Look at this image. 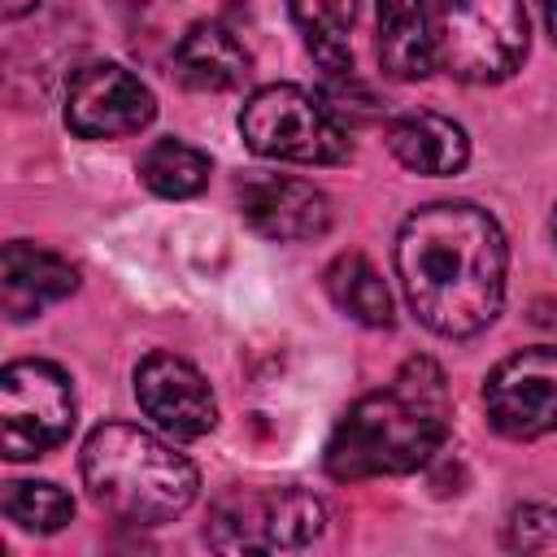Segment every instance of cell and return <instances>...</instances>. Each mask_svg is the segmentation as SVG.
Here are the masks:
<instances>
[{"label": "cell", "mask_w": 557, "mask_h": 557, "mask_svg": "<svg viewBox=\"0 0 557 557\" xmlns=\"http://www.w3.org/2000/svg\"><path fill=\"white\" fill-rule=\"evenodd\" d=\"M500 222L470 200L418 205L396 231V278L418 322L444 339L487 331L505 300Z\"/></svg>", "instance_id": "cell-1"}, {"label": "cell", "mask_w": 557, "mask_h": 557, "mask_svg": "<svg viewBox=\"0 0 557 557\" xmlns=\"http://www.w3.org/2000/svg\"><path fill=\"white\" fill-rule=\"evenodd\" d=\"M448 435V383L431 357H409L396 379L335 422L326 440V474L339 483L409 474Z\"/></svg>", "instance_id": "cell-2"}, {"label": "cell", "mask_w": 557, "mask_h": 557, "mask_svg": "<svg viewBox=\"0 0 557 557\" xmlns=\"http://www.w3.org/2000/svg\"><path fill=\"white\" fill-rule=\"evenodd\" d=\"M78 470L91 500L104 513L135 527H157L178 518L200 487L196 466L170 440L131 422L96 426L83 444Z\"/></svg>", "instance_id": "cell-3"}, {"label": "cell", "mask_w": 557, "mask_h": 557, "mask_svg": "<svg viewBox=\"0 0 557 557\" xmlns=\"http://www.w3.org/2000/svg\"><path fill=\"white\" fill-rule=\"evenodd\" d=\"M435 65L457 83H505L527 57L522 0H426Z\"/></svg>", "instance_id": "cell-4"}, {"label": "cell", "mask_w": 557, "mask_h": 557, "mask_svg": "<svg viewBox=\"0 0 557 557\" xmlns=\"http://www.w3.org/2000/svg\"><path fill=\"white\" fill-rule=\"evenodd\" d=\"M239 135L265 161L331 165L348 157V131L339 113L296 83L257 87L239 109Z\"/></svg>", "instance_id": "cell-5"}, {"label": "cell", "mask_w": 557, "mask_h": 557, "mask_svg": "<svg viewBox=\"0 0 557 557\" xmlns=\"http://www.w3.org/2000/svg\"><path fill=\"white\" fill-rule=\"evenodd\" d=\"M326 505L305 487H231L213 500L205 544L218 553H292L322 535Z\"/></svg>", "instance_id": "cell-6"}, {"label": "cell", "mask_w": 557, "mask_h": 557, "mask_svg": "<svg viewBox=\"0 0 557 557\" xmlns=\"http://www.w3.org/2000/svg\"><path fill=\"white\" fill-rule=\"evenodd\" d=\"M74 387L52 361H13L0 374V448L9 461H30L70 440Z\"/></svg>", "instance_id": "cell-7"}, {"label": "cell", "mask_w": 557, "mask_h": 557, "mask_svg": "<svg viewBox=\"0 0 557 557\" xmlns=\"http://www.w3.org/2000/svg\"><path fill=\"white\" fill-rule=\"evenodd\" d=\"M487 422L509 440L557 431V344L509 352L483 383Z\"/></svg>", "instance_id": "cell-8"}, {"label": "cell", "mask_w": 557, "mask_h": 557, "mask_svg": "<svg viewBox=\"0 0 557 557\" xmlns=\"http://www.w3.org/2000/svg\"><path fill=\"white\" fill-rule=\"evenodd\" d=\"M157 117L152 87L113 61H91L74 70L65 87V126L83 139H122L139 135Z\"/></svg>", "instance_id": "cell-9"}, {"label": "cell", "mask_w": 557, "mask_h": 557, "mask_svg": "<svg viewBox=\"0 0 557 557\" xmlns=\"http://www.w3.org/2000/svg\"><path fill=\"white\" fill-rule=\"evenodd\" d=\"M135 400L174 440H200L218 426L213 387L191 361L174 352H148L135 366Z\"/></svg>", "instance_id": "cell-10"}, {"label": "cell", "mask_w": 557, "mask_h": 557, "mask_svg": "<svg viewBox=\"0 0 557 557\" xmlns=\"http://www.w3.org/2000/svg\"><path fill=\"white\" fill-rule=\"evenodd\" d=\"M239 196V218L278 244H300V239H318L331 226V200L305 183V178H287V174H248L235 187Z\"/></svg>", "instance_id": "cell-11"}, {"label": "cell", "mask_w": 557, "mask_h": 557, "mask_svg": "<svg viewBox=\"0 0 557 557\" xmlns=\"http://www.w3.org/2000/svg\"><path fill=\"white\" fill-rule=\"evenodd\" d=\"M74 287H78V270L65 257L35 248L26 239L4 244V252H0V309L9 322L39 318L48 305L65 300Z\"/></svg>", "instance_id": "cell-12"}, {"label": "cell", "mask_w": 557, "mask_h": 557, "mask_svg": "<svg viewBox=\"0 0 557 557\" xmlns=\"http://www.w3.org/2000/svg\"><path fill=\"white\" fill-rule=\"evenodd\" d=\"M383 139H387L392 157H396L405 170H413V174L444 178V174H457V170L470 161V139H466V131H461L453 117H444V113H426V109L400 113V117L387 122Z\"/></svg>", "instance_id": "cell-13"}, {"label": "cell", "mask_w": 557, "mask_h": 557, "mask_svg": "<svg viewBox=\"0 0 557 557\" xmlns=\"http://www.w3.org/2000/svg\"><path fill=\"white\" fill-rule=\"evenodd\" d=\"M252 57L222 22H191L174 44V74L191 91H231L248 78Z\"/></svg>", "instance_id": "cell-14"}, {"label": "cell", "mask_w": 557, "mask_h": 557, "mask_svg": "<svg viewBox=\"0 0 557 557\" xmlns=\"http://www.w3.org/2000/svg\"><path fill=\"white\" fill-rule=\"evenodd\" d=\"M379 65L400 83L426 78L435 70L426 0H379Z\"/></svg>", "instance_id": "cell-15"}, {"label": "cell", "mask_w": 557, "mask_h": 557, "mask_svg": "<svg viewBox=\"0 0 557 557\" xmlns=\"http://www.w3.org/2000/svg\"><path fill=\"white\" fill-rule=\"evenodd\" d=\"M292 22L326 78H352V22L357 0H292Z\"/></svg>", "instance_id": "cell-16"}, {"label": "cell", "mask_w": 557, "mask_h": 557, "mask_svg": "<svg viewBox=\"0 0 557 557\" xmlns=\"http://www.w3.org/2000/svg\"><path fill=\"white\" fill-rule=\"evenodd\" d=\"M326 296L335 300L339 313H348L361 326H392V318H396L383 274L361 252H339L326 265Z\"/></svg>", "instance_id": "cell-17"}, {"label": "cell", "mask_w": 557, "mask_h": 557, "mask_svg": "<svg viewBox=\"0 0 557 557\" xmlns=\"http://www.w3.org/2000/svg\"><path fill=\"white\" fill-rule=\"evenodd\" d=\"M209 174H213V161L200 148L183 144V139H157L139 152L144 187L152 196H165V200H187V196L205 191Z\"/></svg>", "instance_id": "cell-18"}, {"label": "cell", "mask_w": 557, "mask_h": 557, "mask_svg": "<svg viewBox=\"0 0 557 557\" xmlns=\"http://www.w3.org/2000/svg\"><path fill=\"white\" fill-rule=\"evenodd\" d=\"M0 509L22 531L52 535L74 518V496L52 479H13V483H4Z\"/></svg>", "instance_id": "cell-19"}, {"label": "cell", "mask_w": 557, "mask_h": 557, "mask_svg": "<svg viewBox=\"0 0 557 557\" xmlns=\"http://www.w3.org/2000/svg\"><path fill=\"white\" fill-rule=\"evenodd\" d=\"M505 544L513 553H557V509L553 505H518L505 522Z\"/></svg>", "instance_id": "cell-20"}, {"label": "cell", "mask_w": 557, "mask_h": 557, "mask_svg": "<svg viewBox=\"0 0 557 557\" xmlns=\"http://www.w3.org/2000/svg\"><path fill=\"white\" fill-rule=\"evenodd\" d=\"M535 4H540L544 26H548V35H553V44H557V0H535Z\"/></svg>", "instance_id": "cell-21"}, {"label": "cell", "mask_w": 557, "mask_h": 557, "mask_svg": "<svg viewBox=\"0 0 557 557\" xmlns=\"http://www.w3.org/2000/svg\"><path fill=\"white\" fill-rule=\"evenodd\" d=\"M35 4H39V0H0V13H4V17H22V13L35 9Z\"/></svg>", "instance_id": "cell-22"}, {"label": "cell", "mask_w": 557, "mask_h": 557, "mask_svg": "<svg viewBox=\"0 0 557 557\" xmlns=\"http://www.w3.org/2000/svg\"><path fill=\"white\" fill-rule=\"evenodd\" d=\"M548 235H553V244H557V205H553V218H548Z\"/></svg>", "instance_id": "cell-23"}]
</instances>
